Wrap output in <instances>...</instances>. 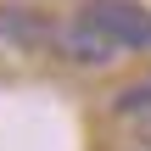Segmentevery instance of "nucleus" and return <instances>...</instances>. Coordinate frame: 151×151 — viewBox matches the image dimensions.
Returning a JSON list of instances; mask_svg holds the SVG:
<instances>
[{
	"instance_id": "1",
	"label": "nucleus",
	"mask_w": 151,
	"mask_h": 151,
	"mask_svg": "<svg viewBox=\"0 0 151 151\" xmlns=\"http://www.w3.org/2000/svg\"><path fill=\"white\" fill-rule=\"evenodd\" d=\"M84 28H95L112 50H151V11L134 0H84Z\"/></svg>"
},
{
	"instance_id": "2",
	"label": "nucleus",
	"mask_w": 151,
	"mask_h": 151,
	"mask_svg": "<svg viewBox=\"0 0 151 151\" xmlns=\"http://www.w3.org/2000/svg\"><path fill=\"white\" fill-rule=\"evenodd\" d=\"M56 50H62V56H73V62H90V67H95V62H112V56H118V50H112V45H106V39H101L95 28H84V22L62 28V34H56Z\"/></svg>"
},
{
	"instance_id": "3",
	"label": "nucleus",
	"mask_w": 151,
	"mask_h": 151,
	"mask_svg": "<svg viewBox=\"0 0 151 151\" xmlns=\"http://www.w3.org/2000/svg\"><path fill=\"white\" fill-rule=\"evenodd\" d=\"M0 34L17 39V45H34V39H45L50 28H45V17H34V11H22V6H6V11H0Z\"/></svg>"
},
{
	"instance_id": "4",
	"label": "nucleus",
	"mask_w": 151,
	"mask_h": 151,
	"mask_svg": "<svg viewBox=\"0 0 151 151\" xmlns=\"http://www.w3.org/2000/svg\"><path fill=\"white\" fill-rule=\"evenodd\" d=\"M140 151H151V146H140Z\"/></svg>"
}]
</instances>
